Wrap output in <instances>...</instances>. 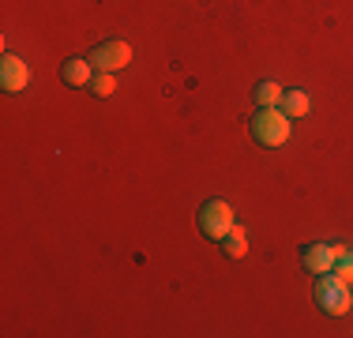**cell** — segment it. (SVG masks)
I'll use <instances>...</instances> for the list:
<instances>
[{
    "instance_id": "6da1fadb",
    "label": "cell",
    "mask_w": 353,
    "mask_h": 338,
    "mask_svg": "<svg viewBox=\"0 0 353 338\" xmlns=\"http://www.w3.org/2000/svg\"><path fill=\"white\" fill-rule=\"evenodd\" d=\"M252 139L263 143V147H282L290 139V117L279 106H267L252 117Z\"/></svg>"
},
{
    "instance_id": "7a4b0ae2",
    "label": "cell",
    "mask_w": 353,
    "mask_h": 338,
    "mask_svg": "<svg viewBox=\"0 0 353 338\" xmlns=\"http://www.w3.org/2000/svg\"><path fill=\"white\" fill-rule=\"evenodd\" d=\"M316 301H319V308H323L327 316H342V312H350V282H342L334 270L319 275V282H316Z\"/></svg>"
},
{
    "instance_id": "3957f363",
    "label": "cell",
    "mask_w": 353,
    "mask_h": 338,
    "mask_svg": "<svg viewBox=\"0 0 353 338\" xmlns=\"http://www.w3.org/2000/svg\"><path fill=\"white\" fill-rule=\"evenodd\" d=\"M233 226H237L233 222V207L225 199H207L203 207H199V230L211 237V241H222Z\"/></svg>"
},
{
    "instance_id": "277c9868",
    "label": "cell",
    "mask_w": 353,
    "mask_h": 338,
    "mask_svg": "<svg viewBox=\"0 0 353 338\" xmlns=\"http://www.w3.org/2000/svg\"><path fill=\"white\" fill-rule=\"evenodd\" d=\"M90 64L98 68V72H121L124 64H132V46L128 41H102V46L90 53Z\"/></svg>"
},
{
    "instance_id": "5b68a950",
    "label": "cell",
    "mask_w": 353,
    "mask_h": 338,
    "mask_svg": "<svg viewBox=\"0 0 353 338\" xmlns=\"http://www.w3.org/2000/svg\"><path fill=\"white\" fill-rule=\"evenodd\" d=\"M30 83V68L23 57H12L4 53V61H0V87L8 90V95H19V90H27Z\"/></svg>"
},
{
    "instance_id": "8992f818",
    "label": "cell",
    "mask_w": 353,
    "mask_h": 338,
    "mask_svg": "<svg viewBox=\"0 0 353 338\" xmlns=\"http://www.w3.org/2000/svg\"><path fill=\"white\" fill-rule=\"evenodd\" d=\"M301 264L305 270H312V275H327V270H334V244H308L305 252H301Z\"/></svg>"
},
{
    "instance_id": "52a82bcc",
    "label": "cell",
    "mask_w": 353,
    "mask_h": 338,
    "mask_svg": "<svg viewBox=\"0 0 353 338\" xmlns=\"http://www.w3.org/2000/svg\"><path fill=\"white\" fill-rule=\"evenodd\" d=\"M61 75H64L68 87H90V79H94V64H90V57H68Z\"/></svg>"
},
{
    "instance_id": "ba28073f",
    "label": "cell",
    "mask_w": 353,
    "mask_h": 338,
    "mask_svg": "<svg viewBox=\"0 0 353 338\" xmlns=\"http://www.w3.org/2000/svg\"><path fill=\"white\" fill-rule=\"evenodd\" d=\"M279 109L290 121H297V117H305L308 109H312V101H308L305 90H282V101H279Z\"/></svg>"
},
{
    "instance_id": "9c48e42d",
    "label": "cell",
    "mask_w": 353,
    "mask_h": 338,
    "mask_svg": "<svg viewBox=\"0 0 353 338\" xmlns=\"http://www.w3.org/2000/svg\"><path fill=\"white\" fill-rule=\"evenodd\" d=\"M222 252H225L230 259H245V252H248V241H245V230H241V226H233V230L222 237Z\"/></svg>"
},
{
    "instance_id": "30bf717a",
    "label": "cell",
    "mask_w": 353,
    "mask_h": 338,
    "mask_svg": "<svg viewBox=\"0 0 353 338\" xmlns=\"http://www.w3.org/2000/svg\"><path fill=\"white\" fill-rule=\"evenodd\" d=\"M334 275L342 282H353V252L342 248V244H334Z\"/></svg>"
},
{
    "instance_id": "8fae6325",
    "label": "cell",
    "mask_w": 353,
    "mask_h": 338,
    "mask_svg": "<svg viewBox=\"0 0 353 338\" xmlns=\"http://www.w3.org/2000/svg\"><path fill=\"white\" fill-rule=\"evenodd\" d=\"M256 101H259V109L279 106V101H282V87H279V83H271V79H263V83L256 87Z\"/></svg>"
},
{
    "instance_id": "7c38bea8",
    "label": "cell",
    "mask_w": 353,
    "mask_h": 338,
    "mask_svg": "<svg viewBox=\"0 0 353 338\" xmlns=\"http://www.w3.org/2000/svg\"><path fill=\"white\" fill-rule=\"evenodd\" d=\"M113 90H117L113 72H98L94 79H90V95H98V98H113Z\"/></svg>"
}]
</instances>
